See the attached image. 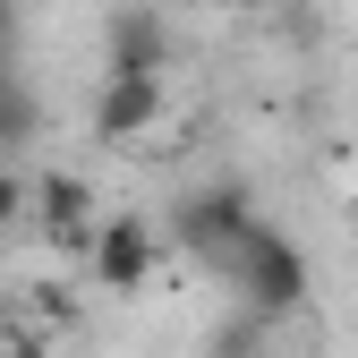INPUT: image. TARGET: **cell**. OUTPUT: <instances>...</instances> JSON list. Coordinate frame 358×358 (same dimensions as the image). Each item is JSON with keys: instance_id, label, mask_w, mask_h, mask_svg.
<instances>
[{"instance_id": "cell-1", "label": "cell", "mask_w": 358, "mask_h": 358, "mask_svg": "<svg viewBox=\"0 0 358 358\" xmlns=\"http://www.w3.org/2000/svg\"><path fill=\"white\" fill-rule=\"evenodd\" d=\"M222 282L239 290V307H256V316H290V307L307 299V256L290 231H273V222H248V239L231 248V264H222Z\"/></svg>"}, {"instance_id": "cell-2", "label": "cell", "mask_w": 358, "mask_h": 358, "mask_svg": "<svg viewBox=\"0 0 358 358\" xmlns=\"http://www.w3.org/2000/svg\"><path fill=\"white\" fill-rule=\"evenodd\" d=\"M248 222H256L248 188H239V179H213V188H188V196L171 205V239H179V256H188V264L222 273V264H231V248L248 239Z\"/></svg>"}, {"instance_id": "cell-3", "label": "cell", "mask_w": 358, "mask_h": 358, "mask_svg": "<svg viewBox=\"0 0 358 358\" xmlns=\"http://www.w3.org/2000/svg\"><path fill=\"white\" fill-rule=\"evenodd\" d=\"M34 222H43V239H52L60 256H94V196H85V179L77 171H43L34 179Z\"/></svg>"}, {"instance_id": "cell-4", "label": "cell", "mask_w": 358, "mask_h": 358, "mask_svg": "<svg viewBox=\"0 0 358 358\" xmlns=\"http://www.w3.org/2000/svg\"><path fill=\"white\" fill-rule=\"evenodd\" d=\"M94 282L103 290H137L154 264H162V239H154V222H137V213H111L103 231H94Z\"/></svg>"}, {"instance_id": "cell-5", "label": "cell", "mask_w": 358, "mask_h": 358, "mask_svg": "<svg viewBox=\"0 0 358 358\" xmlns=\"http://www.w3.org/2000/svg\"><path fill=\"white\" fill-rule=\"evenodd\" d=\"M162 111H171V85H162V77H120V69H103V94H94V137L128 145V137H145Z\"/></svg>"}, {"instance_id": "cell-6", "label": "cell", "mask_w": 358, "mask_h": 358, "mask_svg": "<svg viewBox=\"0 0 358 358\" xmlns=\"http://www.w3.org/2000/svg\"><path fill=\"white\" fill-rule=\"evenodd\" d=\"M171 26L154 17V9H111L103 17V69H120V77H162L171 69Z\"/></svg>"}, {"instance_id": "cell-7", "label": "cell", "mask_w": 358, "mask_h": 358, "mask_svg": "<svg viewBox=\"0 0 358 358\" xmlns=\"http://www.w3.org/2000/svg\"><path fill=\"white\" fill-rule=\"evenodd\" d=\"M34 137H43V103H34V85L17 69V77H0V154H26Z\"/></svg>"}, {"instance_id": "cell-8", "label": "cell", "mask_w": 358, "mask_h": 358, "mask_svg": "<svg viewBox=\"0 0 358 358\" xmlns=\"http://www.w3.org/2000/svg\"><path fill=\"white\" fill-rule=\"evenodd\" d=\"M264 333H273V316H256V307H231V316L213 324V358H264Z\"/></svg>"}, {"instance_id": "cell-9", "label": "cell", "mask_w": 358, "mask_h": 358, "mask_svg": "<svg viewBox=\"0 0 358 358\" xmlns=\"http://www.w3.org/2000/svg\"><path fill=\"white\" fill-rule=\"evenodd\" d=\"M26 205H34V188H26L17 171H9V154H0V222H17Z\"/></svg>"}, {"instance_id": "cell-10", "label": "cell", "mask_w": 358, "mask_h": 358, "mask_svg": "<svg viewBox=\"0 0 358 358\" xmlns=\"http://www.w3.org/2000/svg\"><path fill=\"white\" fill-rule=\"evenodd\" d=\"M0 43H17V0H0Z\"/></svg>"}, {"instance_id": "cell-11", "label": "cell", "mask_w": 358, "mask_h": 358, "mask_svg": "<svg viewBox=\"0 0 358 358\" xmlns=\"http://www.w3.org/2000/svg\"><path fill=\"white\" fill-rule=\"evenodd\" d=\"M0 77H17V43H0Z\"/></svg>"}]
</instances>
